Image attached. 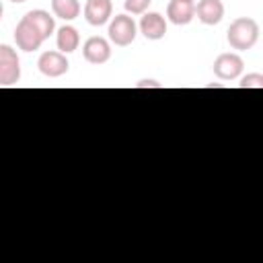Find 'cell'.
Returning <instances> with one entry per match:
<instances>
[{
	"mask_svg": "<svg viewBox=\"0 0 263 263\" xmlns=\"http://www.w3.org/2000/svg\"><path fill=\"white\" fill-rule=\"evenodd\" d=\"M226 39L232 49L247 51V49L255 47V43L259 41V23L251 16H238L230 23Z\"/></svg>",
	"mask_w": 263,
	"mask_h": 263,
	"instance_id": "obj_1",
	"label": "cell"
},
{
	"mask_svg": "<svg viewBox=\"0 0 263 263\" xmlns=\"http://www.w3.org/2000/svg\"><path fill=\"white\" fill-rule=\"evenodd\" d=\"M109 39L119 45V47H125L129 43H134L136 35H138V25L136 21L129 16V14H115L109 23Z\"/></svg>",
	"mask_w": 263,
	"mask_h": 263,
	"instance_id": "obj_2",
	"label": "cell"
},
{
	"mask_svg": "<svg viewBox=\"0 0 263 263\" xmlns=\"http://www.w3.org/2000/svg\"><path fill=\"white\" fill-rule=\"evenodd\" d=\"M21 78V62L10 45H0V86H12Z\"/></svg>",
	"mask_w": 263,
	"mask_h": 263,
	"instance_id": "obj_3",
	"label": "cell"
},
{
	"mask_svg": "<svg viewBox=\"0 0 263 263\" xmlns=\"http://www.w3.org/2000/svg\"><path fill=\"white\" fill-rule=\"evenodd\" d=\"M214 74L220 78V80H234L242 74V68H245V62L238 53L234 51H228V53H220L216 60H214Z\"/></svg>",
	"mask_w": 263,
	"mask_h": 263,
	"instance_id": "obj_4",
	"label": "cell"
},
{
	"mask_svg": "<svg viewBox=\"0 0 263 263\" xmlns=\"http://www.w3.org/2000/svg\"><path fill=\"white\" fill-rule=\"evenodd\" d=\"M14 41H16V47L23 49V51H37L41 47V43L45 41L41 37V33L23 16L14 29Z\"/></svg>",
	"mask_w": 263,
	"mask_h": 263,
	"instance_id": "obj_5",
	"label": "cell"
},
{
	"mask_svg": "<svg viewBox=\"0 0 263 263\" xmlns=\"http://www.w3.org/2000/svg\"><path fill=\"white\" fill-rule=\"evenodd\" d=\"M37 66H39V72L47 78H60L70 68L66 53H62V51H43L37 60Z\"/></svg>",
	"mask_w": 263,
	"mask_h": 263,
	"instance_id": "obj_6",
	"label": "cell"
},
{
	"mask_svg": "<svg viewBox=\"0 0 263 263\" xmlns=\"http://www.w3.org/2000/svg\"><path fill=\"white\" fill-rule=\"evenodd\" d=\"M82 55L88 64H95V66H101L105 62H109L111 58V45L105 37H88L82 45Z\"/></svg>",
	"mask_w": 263,
	"mask_h": 263,
	"instance_id": "obj_7",
	"label": "cell"
},
{
	"mask_svg": "<svg viewBox=\"0 0 263 263\" xmlns=\"http://www.w3.org/2000/svg\"><path fill=\"white\" fill-rule=\"evenodd\" d=\"M113 4L111 0H86L84 4V18L92 27H101L111 21Z\"/></svg>",
	"mask_w": 263,
	"mask_h": 263,
	"instance_id": "obj_8",
	"label": "cell"
},
{
	"mask_svg": "<svg viewBox=\"0 0 263 263\" xmlns=\"http://www.w3.org/2000/svg\"><path fill=\"white\" fill-rule=\"evenodd\" d=\"M140 33L150 41L162 39L166 35V18L160 12H144L140 21Z\"/></svg>",
	"mask_w": 263,
	"mask_h": 263,
	"instance_id": "obj_9",
	"label": "cell"
},
{
	"mask_svg": "<svg viewBox=\"0 0 263 263\" xmlns=\"http://www.w3.org/2000/svg\"><path fill=\"white\" fill-rule=\"evenodd\" d=\"M195 16L203 25H218L224 16L222 0H199L197 6H195Z\"/></svg>",
	"mask_w": 263,
	"mask_h": 263,
	"instance_id": "obj_10",
	"label": "cell"
},
{
	"mask_svg": "<svg viewBox=\"0 0 263 263\" xmlns=\"http://www.w3.org/2000/svg\"><path fill=\"white\" fill-rule=\"evenodd\" d=\"M195 16V6L193 2L185 0H171L166 6V18L173 25H189Z\"/></svg>",
	"mask_w": 263,
	"mask_h": 263,
	"instance_id": "obj_11",
	"label": "cell"
},
{
	"mask_svg": "<svg viewBox=\"0 0 263 263\" xmlns=\"http://www.w3.org/2000/svg\"><path fill=\"white\" fill-rule=\"evenodd\" d=\"M25 18L41 33V37L43 39H47L53 31H55V18L47 12V10H43V8H37V10H29L27 14H25Z\"/></svg>",
	"mask_w": 263,
	"mask_h": 263,
	"instance_id": "obj_12",
	"label": "cell"
},
{
	"mask_svg": "<svg viewBox=\"0 0 263 263\" xmlns=\"http://www.w3.org/2000/svg\"><path fill=\"white\" fill-rule=\"evenodd\" d=\"M55 43H58V51L62 53H72L78 49L80 45V35L72 25H64L58 29L55 33Z\"/></svg>",
	"mask_w": 263,
	"mask_h": 263,
	"instance_id": "obj_13",
	"label": "cell"
},
{
	"mask_svg": "<svg viewBox=\"0 0 263 263\" xmlns=\"http://www.w3.org/2000/svg\"><path fill=\"white\" fill-rule=\"evenodd\" d=\"M51 10L58 18L74 21L80 14V2L78 0H51Z\"/></svg>",
	"mask_w": 263,
	"mask_h": 263,
	"instance_id": "obj_14",
	"label": "cell"
},
{
	"mask_svg": "<svg viewBox=\"0 0 263 263\" xmlns=\"http://www.w3.org/2000/svg\"><path fill=\"white\" fill-rule=\"evenodd\" d=\"M238 86L240 88H263V74H259V72L247 74V76L240 78Z\"/></svg>",
	"mask_w": 263,
	"mask_h": 263,
	"instance_id": "obj_15",
	"label": "cell"
},
{
	"mask_svg": "<svg viewBox=\"0 0 263 263\" xmlns=\"http://www.w3.org/2000/svg\"><path fill=\"white\" fill-rule=\"evenodd\" d=\"M152 0H123V6L129 14H144Z\"/></svg>",
	"mask_w": 263,
	"mask_h": 263,
	"instance_id": "obj_16",
	"label": "cell"
},
{
	"mask_svg": "<svg viewBox=\"0 0 263 263\" xmlns=\"http://www.w3.org/2000/svg\"><path fill=\"white\" fill-rule=\"evenodd\" d=\"M144 86H154V88H160V84H158L156 80H140V82L136 84V88H144Z\"/></svg>",
	"mask_w": 263,
	"mask_h": 263,
	"instance_id": "obj_17",
	"label": "cell"
},
{
	"mask_svg": "<svg viewBox=\"0 0 263 263\" xmlns=\"http://www.w3.org/2000/svg\"><path fill=\"white\" fill-rule=\"evenodd\" d=\"M2 14H4V6H2V2H0V18H2Z\"/></svg>",
	"mask_w": 263,
	"mask_h": 263,
	"instance_id": "obj_18",
	"label": "cell"
},
{
	"mask_svg": "<svg viewBox=\"0 0 263 263\" xmlns=\"http://www.w3.org/2000/svg\"><path fill=\"white\" fill-rule=\"evenodd\" d=\"M10 2H14V4H21V2H27V0H10Z\"/></svg>",
	"mask_w": 263,
	"mask_h": 263,
	"instance_id": "obj_19",
	"label": "cell"
},
{
	"mask_svg": "<svg viewBox=\"0 0 263 263\" xmlns=\"http://www.w3.org/2000/svg\"><path fill=\"white\" fill-rule=\"evenodd\" d=\"M185 2H195V0H185Z\"/></svg>",
	"mask_w": 263,
	"mask_h": 263,
	"instance_id": "obj_20",
	"label": "cell"
}]
</instances>
